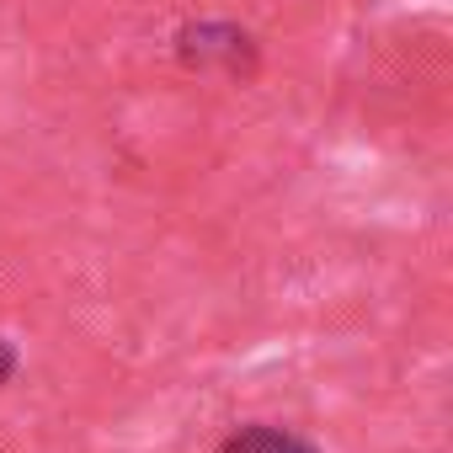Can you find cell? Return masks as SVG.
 <instances>
[{
  "instance_id": "obj_1",
  "label": "cell",
  "mask_w": 453,
  "mask_h": 453,
  "mask_svg": "<svg viewBox=\"0 0 453 453\" xmlns=\"http://www.w3.org/2000/svg\"><path fill=\"white\" fill-rule=\"evenodd\" d=\"M219 453H315L299 432H288V426H241V432H230L219 442Z\"/></svg>"
},
{
  "instance_id": "obj_2",
  "label": "cell",
  "mask_w": 453,
  "mask_h": 453,
  "mask_svg": "<svg viewBox=\"0 0 453 453\" xmlns=\"http://www.w3.org/2000/svg\"><path fill=\"white\" fill-rule=\"evenodd\" d=\"M12 373H17V347H12L6 336H0V384H6Z\"/></svg>"
}]
</instances>
